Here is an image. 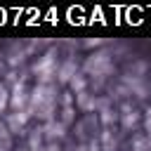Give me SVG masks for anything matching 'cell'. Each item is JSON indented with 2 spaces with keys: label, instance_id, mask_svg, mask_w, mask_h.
<instances>
[{
  "label": "cell",
  "instance_id": "obj_3",
  "mask_svg": "<svg viewBox=\"0 0 151 151\" xmlns=\"http://www.w3.org/2000/svg\"><path fill=\"white\" fill-rule=\"evenodd\" d=\"M146 127H149V130H151V109H149V111H146Z\"/></svg>",
  "mask_w": 151,
  "mask_h": 151
},
{
  "label": "cell",
  "instance_id": "obj_1",
  "mask_svg": "<svg viewBox=\"0 0 151 151\" xmlns=\"http://www.w3.org/2000/svg\"><path fill=\"white\" fill-rule=\"evenodd\" d=\"M24 94H26V90H24V85H17V87H14V92H12V99H9L14 109H19V106L24 104Z\"/></svg>",
  "mask_w": 151,
  "mask_h": 151
},
{
  "label": "cell",
  "instance_id": "obj_2",
  "mask_svg": "<svg viewBox=\"0 0 151 151\" xmlns=\"http://www.w3.org/2000/svg\"><path fill=\"white\" fill-rule=\"evenodd\" d=\"M5 106H7V90L0 85V111H2Z\"/></svg>",
  "mask_w": 151,
  "mask_h": 151
}]
</instances>
